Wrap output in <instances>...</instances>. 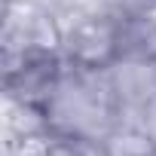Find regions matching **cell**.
I'll return each instance as SVG.
<instances>
[{"instance_id": "6da1fadb", "label": "cell", "mask_w": 156, "mask_h": 156, "mask_svg": "<svg viewBox=\"0 0 156 156\" xmlns=\"http://www.w3.org/2000/svg\"><path fill=\"white\" fill-rule=\"evenodd\" d=\"M67 52H70V61L83 67H104L119 52V34L107 22H83L80 28L70 31Z\"/></svg>"}, {"instance_id": "7a4b0ae2", "label": "cell", "mask_w": 156, "mask_h": 156, "mask_svg": "<svg viewBox=\"0 0 156 156\" xmlns=\"http://www.w3.org/2000/svg\"><path fill=\"white\" fill-rule=\"evenodd\" d=\"M55 80L58 70L52 58H31L19 73H9V89H16V95L28 107H34L40 98H49L55 92Z\"/></svg>"}, {"instance_id": "3957f363", "label": "cell", "mask_w": 156, "mask_h": 156, "mask_svg": "<svg viewBox=\"0 0 156 156\" xmlns=\"http://www.w3.org/2000/svg\"><path fill=\"white\" fill-rule=\"evenodd\" d=\"M113 89H116L119 98L147 107L156 98V73H153L150 64H119Z\"/></svg>"}, {"instance_id": "277c9868", "label": "cell", "mask_w": 156, "mask_h": 156, "mask_svg": "<svg viewBox=\"0 0 156 156\" xmlns=\"http://www.w3.org/2000/svg\"><path fill=\"white\" fill-rule=\"evenodd\" d=\"M104 156H156V138L147 129H119L104 138Z\"/></svg>"}]
</instances>
